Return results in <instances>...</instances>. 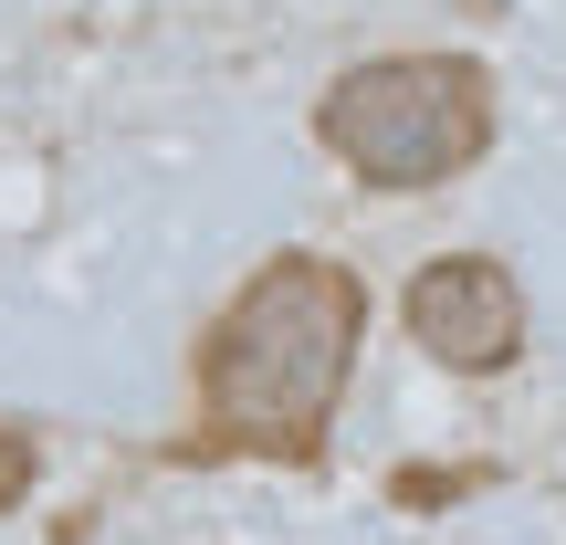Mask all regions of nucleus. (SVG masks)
<instances>
[{"label": "nucleus", "mask_w": 566, "mask_h": 545, "mask_svg": "<svg viewBox=\"0 0 566 545\" xmlns=\"http://www.w3.org/2000/svg\"><path fill=\"white\" fill-rule=\"evenodd\" d=\"M504 126V84L483 53L451 42H409V53H367L325 74L315 95V147L378 200H430V189L472 179Z\"/></svg>", "instance_id": "2"}, {"label": "nucleus", "mask_w": 566, "mask_h": 545, "mask_svg": "<svg viewBox=\"0 0 566 545\" xmlns=\"http://www.w3.org/2000/svg\"><path fill=\"white\" fill-rule=\"evenodd\" d=\"M32 483H42V430L32 420H0V525L32 504Z\"/></svg>", "instance_id": "4"}, {"label": "nucleus", "mask_w": 566, "mask_h": 545, "mask_svg": "<svg viewBox=\"0 0 566 545\" xmlns=\"http://www.w3.org/2000/svg\"><path fill=\"white\" fill-rule=\"evenodd\" d=\"M367 357V273L315 242L263 252L231 304L189 336V420L158 441V462H273L315 472L336 441V409Z\"/></svg>", "instance_id": "1"}, {"label": "nucleus", "mask_w": 566, "mask_h": 545, "mask_svg": "<svg viewBox=\"0 0 566 545\" xmlns=\"http://www.w3.org/2000/svg\"><path fill=\"white\" fill-rule=\"evenodd\" d=\"M399 325H409V346H420L441 378H472V388L514 378L525 346H535L525 273H514L504 252H430V263L409 273V294H399Z\"/></svg>", "instance_id": "3"}]
</instances>
